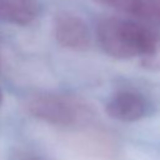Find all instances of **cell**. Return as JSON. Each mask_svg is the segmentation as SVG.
<instances>
[{
  "label": "cell",
  "mask_w": 160,
  "mask_h": 160,
  "mask_svg": "<svg viewBox=\"0 0 160 160\" xmlns=\"http://www.w3.org/2000/svg\"><path fill=\"white\" fill-rule=\"evenodd\" d=\"M12 158H14V160H40L39 158H36L34 155H30V154H26V152L15 154Z\"/></svg>",
  "instance_id": "9"
},
{
  "label": "cell",
  "mask_w": 160,
  "mask_h": 160,
  "mask_svg": "<svg viewBox=\"0 0 160 160\" xmlns=\"http://www.w3.org/2000/svg\"><path fill=\"white\" fill-rule=\"evenodd\" d=\"M96 35L101 49L115 59H142L154 50L160 39V35L142 24L120 18L100 20Z\"/></svg>",
  "instance_id": "1"
},
{
  "label": "cell",
  "mask_w": 160,
  "mask_h": 160,
  "mask_svg": "<svg viewBox=\"0 0 160 160\" xmlns=\"http://www.w3.org/2000/svg\"><path fill=\"white\" fill-rule=\"evenodd\" d=\"M29 112L45 122L56 126H82L91 121L94 112L81 99L75 96L42 92L28 101Z\"/></svg>",
  "instance_id": "2"
},
{
  "label": "cell",
  "mask_w": 160,
  "mask_h": 160,
  "mask_svg": "<svg viewBox=\"0 0 160 160\" xmlns=\"http://www.w3.org/2000/svg\"><path fill=\"white\" fill-rule=\"evenodd\" d=\"M141 64L146 69L160 70V39H159L156 46L154 48V50L149 55H146L145 58L141 59Z\"/></svg>",
  "instance_id": "7"
},
{
  "label": "cell",
  "mask_w": 160,
  "mask_h": 160,
  "mask_svg": "<svg viewBox=\"0 0 160 160\" xmlns=\"http://www.w3.org/2000/svg\"><path fill=\"white\" fill-rule=\"evenodd\" d=\"M124 11L138 19L160 25V0H128Z\"/></svg>",
  "instance_id": "6"
},
{
  "label": "cell",
  "mask_w": 160,
  "mask_h": 160,
  "mask_svg": "<svg viewBox=\"0 0 160 160\" xmlns=\"http://www.w3.org/2000/svg\"><path fill=\"white\" fill-rule=\"evenodd\" d=\"M54 35L59 45L65 49L82 51L90 46V31L79 16L61 11L54 19Z\"/></svg>",
  "instance_id": "3"
},
{
  "label": "cell",
  "mask_w": 160,
  "mask_h": 160,
  "mask_svg": "<svg viewBox=\"0 0 160 160\" xmlns=\"http://www.w3.org/2000/svg\"><path fill=\"white\" fill-rule=\"evenodd\" d=\"M39 6L35 0H0V20L25 26L35 20Z\"/></svg>",
  "instance_id": "5"
},
{
  "label": "cell",
  "mask_w": 160,
  "mask_h": 160,
  "mask_svg": "<svg viewBox=\"0 0 160 160\" xmlns=\"http://www.w3.org/2000/svg\"><path fill=\"white\" fill-rule=\"evenodd\" d=\"M106 112L110 118L120 121H136L146 115L148 101L138 91L120 90L109 99Z\"/></svg>",
  "instance_id": "4"
},
{
  "label": "cell",
  "mask_w": 160,
  "mask_h": 160,
  "mask_svg": "<svg viewBox=\"0 0 160 160\" xmlns=\"http://www.w3.org/2000/svg\"><path fill=\"white\" fill-rule=\"evenodd\" d=\"M1 102H2V92H1V89H0V106H1Z\"/></svg>",
  "instance_id": "10"
},
{
  "label": "cell",
  "mask_w": 160,
  "mask_h": 160,
  "mask_svg": "<svg viewBox=\"0 0 160 160\" xmlns=\"http://www.w3.org/2000/svg\"><path fill=\"white\" fill-rule=\"evenodd\" d=\"M98 1H101V2H104V4H106V5H110V6L121 9V10L125 9L126 2H128V0H98Z\"/></svg>",
  "instance_id": "8"
}]
</instances>
